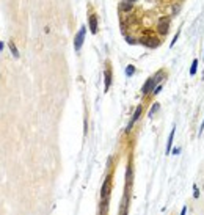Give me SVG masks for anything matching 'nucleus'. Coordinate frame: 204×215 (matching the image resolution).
I'll use <instances>...</instances> for the list:
<instances>
[{
	"label": "nucleus",
	"instance_id": "9d476101",
	"mask_svg": "<svg viewBox=\"0 0 204 215\" xmlns=\"http://www.w3.org/2000/svg\"><path fill=\"white\" fill-rule=\"evenodd\" d=\"M10 49H11V52H13V55L16 58L19 57V52H18V49H16V46H14V42H10Z\"/></svg>",
	"mask_w": 204,
	"mask_h": 215
},
{
	"label": "nucleus",
	"instance_id": "39448f33",
	"mask_svg": "<svg viewBox=\"0 0 204 215\" xmlns=\"http://www.w3.org/2000/svg\"><path fill=\"white\" fill-rule=\"evenodd\" d=\"M88 24H90V29H91V33H96L97 31V19L94 14H90V18H88Z\"/></svg>",
	"mask_w": 204,
	"mask_h": 215
},
{
	"label": "nucleus",
	"instance_id": "f257e3e1",
	"mask_svg": "<svg viewBox=\"0 0 204 215\" xmlns=\"http://www.w3.org/2000/svg\"><path fill=\"white\" fill-rule=\"evenodd\" d=\"M162 79H163V71H159L156 75H152V77L148 79V82H146V83L143 85V88H141V93H143V94H148V93L154 91V88H157V83H159Z\"/></svg>",
	"mask_w": 204,
	"mask_h": 215
},
{
	"label": "nucleus",
	"instance_id": "f8f14e48",
	"mask_svg": "<svg viewBox=\"0 0 204 215\" xmlns=\"http://www.w3.org/2000/svg\"><path fill=\"white\" fill-rule=\"evenodd\" d=\"M121 10H130V3H121Z\"/></svg>",
	"mask_w": 204,
	"mask_h": 215
},
{
	"label": "nucleus",
	"instance_id": "423d86ee",
	"mask_svg": "<svg viewBox=\"0 0 204 215\" xmlns=\"http://www.w3.org/2000/svg\"><path fill=\"white\" fill-rule=\"evenodd\" d=\"M141 110H143V107L141 105H138V107H137V110H135V113H134V118H132V121H130V124H129V127H127V130L132 127V126H134V123H135V121L137 119H138L140 118V113H141Z\"/></svg>",
	"mask_w": 204,
	"mask_h": 215
},
{
	"label": "nucleus",
	"instance_id": "4468645a",
	"mask_svg": "<svg viewBox=\"0 0 204 215\" xmlns=\"http://www.w3.org/2000/svg\"><path fill=\"white\" fill-rule=\"evenodd\" d=\"M185 212H187V207H184V209H182V212H181V215H185Z\"/></svg>",
	"mask_w": 204,
	"mask_h": 215
},
{
	"label": "nucleus",
	"instance_id": "0eeeda50",
	"mask_svg": "<svg viewBox=\"0 0 204 215\" xmlns=\"http://www.w3.org/2000/svg\"><path fill=\"white\" fill-rule=\"evenodd\" d=\"M174 132H176V129L173 127V129H171V134H170V138H168V145H167V154L171 151V145H173V138H174Z\"/></svg>",
	"mask_w": 204,
	"mask_h": 215
},
{
	"label": "nucleus",
	"instance_id": "7ed1b4c3",
	"mask_svg": "<svg viewBox=\"0 0 204 215\" xmlns=\"http://www.w3.org/2000/svg\"><path fill=\"white\" fill-rule=\"evenodd\" d=\"M159 33L160 35H167L168 30H170V19L168 18H160V20H159Z\"/></svg>",
	"mask_w": 204,
	"mask_h": 215
},
{
	"label": "nucleus",
	"instance_id": "20e7f679",
	"mask_svg": "<svg viewBox=\"0 0 204 215\" xmlns=\"http://www.w3.org/2000/svg\"><path fill=\"white\" fill-rule=\"evenodd\" d=\"M110 189H112V176H108V178L105 179V182H104V185H102V192H101L102 198H107V196H108Z\"/></svg>",
	"mask_w": 204,
	"mask_h": 215
},
{
	"label": "nucleus",
	"instance_id": "9b49d317",
	"mask_svg": "<svg viewBox=\"0 0 204 215\" xmlns=\"http://www.w3.org/2000/svg\"><path fill=\"white\" fill-rule=\"evenodd\" d=\"M134 72H135V68H134V66H127V68H126V74H127V75H132Z\"/></svg>",
	"mask_w": 204,
	"mask_h": 215
},
{
	"label": "nucleus",
	"instance_id": "ddd939ff",
	"mask_svg": "<svg viewBox=\"0 0 204 215\" xmlns=\"http://www.w3.org/2000/svg\"><path fill=\"white\" fill-rule=\"evenodd\" d=\"M159 108V104H156V105H154L152 108H151V112H149V115H151V116H152V115H154V112H156V110Z\"/></svg>",
	"mask_w": 204,
	"mask_h": 215
},
{
	"label": "nucleus",
	"instance_id": "2eb2a0df",
	"mask_svg": "<svg viewBox=\"0 0 204 215\" xmlns=\"http://www.w3.org/2000/svg\"><path fill=\"white\" fill-rule=\"evenodd\" d=\"M203 77H204V72H203Z\"/></svg>",
	"mask_w": 204,
	"mask_h": 215
},
{
	"label": "nucleus",
	"instance_id": "1a4fd4ad",
	"mask_svg": "<svg viewBox=\"0 0 204 215\" xmlns=\"http://www.w3.org/2000/svg\"><path fill=\"white\" fill-rule=\"evenodd\" d=\"M196 68H198V60H195V61L192 63V68H190V74H192V75L196 74Z\"/></svg>",
	"mask_w": 204,
	"mask_h": 215
},
{
	"label": "nucleus",
	"instance_id": "6e6552de",
	"mask_svg": "<svg viewBox=\"0 0 204 215\" xmlns=\"http://www.w3.org/2000/svg\"><path fill=\"white\" fill-rule=\"evenodd\" d=\"M110 79H112V72H110V68L107 66V69H105V90L110 86Z\"/></svg>",
	"mask_w": 204,
	"mask_h": 215
},
{
	"label": "nucleus",
	"instance_id": "f03ea898",
	"mask_svg": "<svg viewBox=\"0 0 204 215\" xmlns=\"http://www.w3.org/2000/svg\"><path fill=\"white\" fill-rule=\"evenodd\" d=\"M83 39H85V27H82L80 31L77 33L75 39H74V49H75V50H80L82 44H83Z\"/></svg>",
	"mask_w": 204,
	"mask_h": 215
}]
</instances>
